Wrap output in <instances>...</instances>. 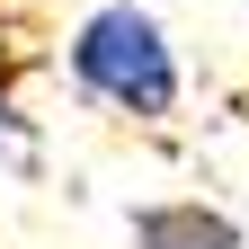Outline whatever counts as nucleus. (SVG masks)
<instances>
[{
    "label": "nucleus",
    "instance_id": "nucleus-1",
    "mask_svg": "<svg viewBox=\"0 0 249 249\" xmlns=\"http://www.w3.org/2000/svg\"><path fill=\"white\" fill-rule=\"evenodd\" d=\"M62 71H71L80 98H98L134 124H169L178 116V53H169V27L134 9V0H107L71 27L62 45Z\"/></svg>",
    "mask_w": 249,
    "mask_h": 249
},
{
    "label": "nucleus",
    "instance_id": "nucleus-2",
    "mask_svg": "<svg viewBox=\"0 0 249 249\" xmlns=\"http://www.w3.org/2000/svg\"><path fill=\"white\" fill-rule=\"evenodd\" d=\"M134 249H240V223L205 196H160L134 213Z\"/></svg>",
    "mask_w": 249,
    "mask_h": 249
},
{
    "label": "nucleus",
    "instance_id": "nucleus-3",
    "mask_svg": "<svg viewBox=\"0 0 249 249\" xmlns=\"http://www.w3.org/2000/svg\"><path fill=\"white\" fill-rule=\"evenodd\" d=\"M18 80H27V45L18 27H0V116H18Z\"/></svg>",
    "mask_w": 249,
    "mask_h": 249
},
{
    "label": "nucleus",
    "instance_id": "nucleus-4",
    "mask_svg": "<svg viewBox=\"0 0 249 249\" xmlns=\"http://www.w3.org/2000/svg\"><path fill=\"white\" fill-rule=\"evenodd\" d=\"M0 160H18V116H0Z\"/></svg>",
    "mask_w": 249,
    "mask_h": 249
}]
</instances>
